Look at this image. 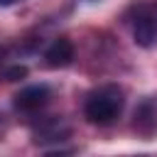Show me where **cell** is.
Here are the masks:
<instances>
[{
	"label": "cell",
	"instance_id": "1",
	"mask_svg": "<svg viewBox=\"0 0 157 157\" xmlns=\"http://www.w3.org/2000/svg\"><path fill=\"white\" fill-rule=\"evenodd\" d=\"M123 105H125L123 88L110 83V86H101L98 91L88 93V98L83 103V115L93 125H108L120 115Z\"/></svg>",
	"mask_w": 157,
	"mask_h": 157
},
{
	"label": "cell",
	"instance_id": "2",
	"mask_svg": "<svg viewBox=\"0 0 157 157\" xmlns=\"http://www.w3.org/2000/svg\"><path fill=\"white\" fill-rule=\"evenodd\" d=\"M132 34H135V42L145 49L157 44V0L142 2L137 7L135 22H132Z\"/></svg>",
	"mask_w": 157,
	"mask_h": 157
},
{
	"label": "cell",
	"instance_id": "3",
	"mask_svg": "<svg viewBox=\"0 0 157 157\" xmlns=\"http://www.w3.org/2000/svg\"><path fill=\"white\" fill-rule=\"evenodd\" d=\"M52 98V91L47 83H34V86H27L22 88L17 96H15V108L22 110V113H34L39 108H44Z\"/></svg>",
	"mask_w": 157,
	"mask_h": 157
},
{
	"label": "cell",
	"instance_id": "4",
	"mask_svg": "<svg viewBox=\"0 0 157 157\" xmlns=\"http://www.w3.org/2000/svg\"><path fill=\"white\" fill-rule=\"evenodd\" d=\"M44 61L52 69H64L74 61V44L66 37H59L49 44V49L44 52Z\"/></svg>",
	"mask_w": 157,
	"mask_h": 157
},
{
	"label": "cell",
	"instance_id": "5",
	"mask_svg": "<svg viewBox=\"0 0 157 157\" xmlns=\"http://www.w3.org/2000/svg\"><path fill=\"white\" fill-rule=\"evenodd\" d=\"M37 137H34V142H61V140H66V135H69V125L64 123V120H59V118H49L47 123H42L39 128H37V132H34Z\"/></svg>",
	"mask_w": 157,
	"mask_h": 157
},
{
	"label": "cell",
	"instance_id": "6",
	"mask_svg": "<svg viewBox=\"0 0 157 157\" xmlns=\"http://www.w3.org/2000/svg\"><path fill=\"white\" fill-rule=\"evenodd\" d=\"M5 76H7V81H20L27 76V66H12V69H7Z\"/></svg>",
	"mask_w": 157,
	"mask_h": 157
},
{
	"label": "cell",
	"instance_id": "7",
	"mask_svg": "<svg viewBox=\"0 0 157 157\" xmlns=\"http://www.w3.org/2000/svg\"><path fill=\"white\" fill-rule=\"evenodd\" d=\"M15 2H20V0H0V7H10V5H15Z\"/></svg>",
	"mask_w": 157,
	"mask_h": 157
},
{
	"label": "cell",
	"instance_id": "8",
	"mask_svg": "<svg viewBox=\"0 0 157 157\" xmlns=\"http://www.w3.org/2000/svg\"><path fill=\"white\" fill-rule=\"evenodd\" d=\"M2 56H5V49H2V47H0V61H2Z\"/></svg>",
	"mask_w": 157,
	"mask_h": 157
}]
</instances>
